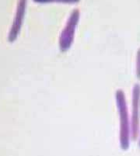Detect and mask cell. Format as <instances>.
<instances>
[{"label":"cell","mask_w":140,"mask_h":156,"mask_svg":"<svg viewBox=\"0 0 140 156\" xmlns=\"http://www.w3.org/2000/svg\"><path fill=\"white\" fill-rule=\"evenodd\" d=\"M116 103L118 107L120 118V138L121 145L123 147H128L130 134V121L128 117V107H127L125 95L121 89H118L116 92Z\"/></svg>","instance_id":"6da1fadb"},{"label":"cell","mask_w":140,"mask_h":156,"mask_svg":"<svg viewBox=\"0 0 140 156\" xmlns=\"http://www.w3.org/2000/svg\"><path fill=\"white\" fill-rule=\"evenodd\" d=\"M80 20V12L78 10L73 11L69 16L66 27L62 30L59 38V47L62 52H66L71 48L75 37L76 27Z\"/></svg>","instance_id":"7a4b0ae2"},{"label":"cell","mask_w":140,"mask_h":156,"mask_svg":"<svg viewBox=\"0 0 140 156\" xmlns=\"http://www.w3.org/2000/svg\"><path fill=\"white\" fill-rule=\"evenodd\" d=\"M139 108H140V85L135 84L132 89L131 100V130L134 138L138 135L139 127Z\"/></svg>","instance_id":"3957f363"},{"label":"cell","mask_w":140,"mask_h":156,"mask_svg":"<svg viewBox=\"0 0 140 156\" xmlns=\"http://www.w3.org/2000/svg\"><path fill=\"white\" fill-rule=\"evenodd\" d=\"M25 9H26V0H20L16 12L15 19L13 23L10 31L9 33V36H8V41L10 43L15 41L19 36L23 19H24Z\"/></svg>","instance_id":"277c9868"},{"label":"cell","mask_w":140,"mask_h":156,"mask_svg":"<svg viewBox=\"0 0 140 156\" xmlns=\"http://www.w3.org/2000/svg\"><path fill=\"white\" fill-rule=\"evenodd\" d=\"M136 60V76L137 78L140 79V49L137 52Z\"/></svg>","instance_id":"5b68a950"}]
</instances>
